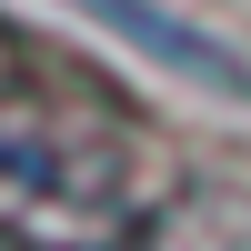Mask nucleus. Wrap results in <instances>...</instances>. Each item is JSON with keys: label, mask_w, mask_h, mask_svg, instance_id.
<instances>
[{"label": "nucleus", "mask_w": 251, "mask_h": 251, "mask_svg": "<svg viewBox=\"0 0 251 251\" xmlns=\"http://www.w3.org/2000/svg\"><path fill=\"white\" fill-rule=\"evenodd\" d=\"M151 251H251V181H191L161 201Z\"/></svg>", "instance_id": "2"}, {"label": "nucleus", "mask_w": 251, "mask_h": 251, "mask_svg": "<svg viewBox=\"0 0 251 251\" xmlns=\"http://www.w3.org/2000/svg\"><path fill=\"white\" fill-rule=\"evenodd\" d=\"M171 201L161 131L100 71H0V241L10 251H131Z\"/></svg>", "instance_id": "1"}]
</instances>
